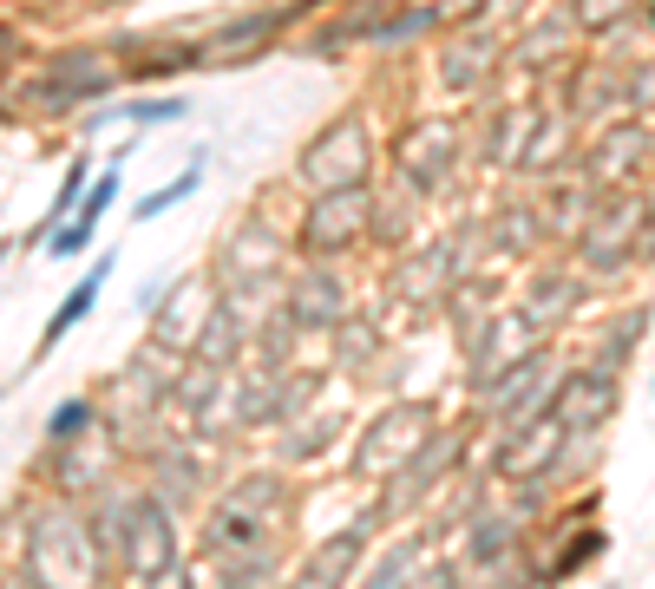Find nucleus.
<instances>
[{
    "label": "nucleus",
    "instance_id": "obj_1",
    "mask_svg": "<svg viewBox=\"0 0 655 589\" xmlns=\"http://www.w3.org/2000/svg\"><path fill=\"white\" fill-rule=\"evenodd\" d=\"M367 125L361 118H341L328 125L321 138H308L302 151V184L308 190H341V184H367Z\"/></svg>",
    "mask_w": 655,
    "mask_h": 589
},
{
    "label": "nucleus",
    "instance_id": "obj_2",
    "mask_svg": "<svg viewBox=\"0 0 655 589\" xmlns=\"http://www.w3.org/2000/svg\"><path fill=\"white\" fill-rule=\"evenodd\" d=\"M367 216H374V203H367V184L315 190V210H308V229H302V243H308L315 256H328V249L354 243V236L367 229Z\"/></svg>",
    "mask_w": 655,
    "mask_h": 589
},
{
    "label": "nucleus",
    "instance_id": "obj_3",
    "mask_svg": "<svg viewBox=\"0 0 655 589\" xmlns=\"http://www.w3.org/2000/svg\"><path fill=\"white\" fill-rule=\"evenodd\" d=\"M446 164H453V125L426 118V125H413V131L400 138V170H407L413 184H433Z\"/></svg>",
    "mask_w": 655,
    "mask_h": 589
},
{
    "label": "nucleus",
    "instance_id": "obj_4",
    "mask_svg": "<svg viewBox=\"0 0 655 589\" xmlns=\"http://www.w3.org/2000/svg\"><path fill=\"white\" fill-rule=\"evenodd\" d=\"M112 197H118V177H112V170H105V177H98V184H92V197H85V203H79V216H72V223H66V229H59V236H52V243H46V249H52V256H79V249H85V243H92V229H98V216H105V210H112Z\"/></svg>",
    "mask_w": 655,
    "mask_h": 589
},
{
    "label": "nucleus",
    "instance_id": "obj_5",
    "mask_svg": "<svg viewBox=\"0 0 655 589\" xmlns=\"http://www.w3.org/2000/svg\"><path fill=\"white\" fill-rule=\"evenodd\" d=\"M105 275H112V262H98V269H92V275H85V282L59 302V308H52V321H46V334H39V354H46V347H59V341L72 334V321H85V315H92V302H98Z\"/></svg>",
    "mask_w": 655,
    "mask_h": 589
},
{
    "label": "nucleus",
    "instance_id": "obj_6",
    "mask_svg": "<svg viewBox=\"0 0 655 589\" xmlns=\"http://www.w3.org/2000/svg\"><path fill=\"white\" fill-rule=\"evenodd\" d=\"M492 59H499V46H492L486 33H466V39H453V46L440 52V79H446V85H472Z\"/></svg>",
    "mask_w": 655,
    "mask_h": 589
},
{
    "label": "nucleus",
    "instance_id": "obj_7",
    "mask_svg": "<svg viewBox=\"0 0 655 589\" xmlns=\"http://www.w3.org/2000/svg\"><path fill=\"white\" fill-rule=\"evenodd\" d=\"M604 407H610V380H597V374H577V380L564 387V400H558V426H564V433H571V426H590Z\"/></svg>",
    "mask_w": 655,
    "mask_h": 589
},
{
    "label": "nucleus",
    "instance_id": "obj_8",
    "mask_svg": "<svg viewBox=\"0 0 655 589\" xmlns=\"http://www.w3.org/2000/svg\"><path fill=\"white\" fill-rule=\"evenodd\" d=\"M643 151H650V131H617V138H610V151H597V177H610V184H617V177H623Z\"/></svg>",
    "mask_w": 655,
    "mask_h": 589
},
{
    "label": "nucleus",
    "instance_id": "obj_9",
    "mask_svg": "<svg viewBox=\"0 0 655 589\" xmlns=\"http://www.w3.org/2000/svg\"><path fill=\"white\" fill-rule=\"evenodd\" d=\"M197 177H203V170H197V164H190V170H184V177H171V184H164V190H157V197H144V203H138V223H151V216H157V210H171V203H184V197H190V190H197Z\"/></svg>",
    "mask_w": 655,
    "mask_h": 589
},
{
    "label": "nucleus",
    "instance_id": "obj_10",
    "mask_svg": "<svg viewBox=\"0 0 655 589\" xmlns=\"http://www.w3.org/2000/svg\"><path fill=\"white\" fill-rule=\"evenodd\" d=\"M302 315H308V321H335V315H341V302H335V288H328L321 275L302 288Z\"/></svg>",
    "mask_w": 655,
    "mask_h": 589
},
{
    "label": "nucleus",
    "instance_id": "obj_11",
    "mask_svg": "<svg viewBox=\"0 0 655 589\" xmlns=\"http://www.w3.org/2000/svg\"><path fill=\"white\" fill-rule=\"evenodd\" d=\"M85 420H92V407H85V400H66V407L46 420V433H52V439H66V433H79Z\"/></svg>",
    "mask_w": 655,
    "mask_h": 589
},
{
    "label": "nucleus",
    "instance_id": "obj_12",
    "mask_svg": "<svg viewBox=\"0 0 655 589\" xmlns=\"http://www.w3.org/2000/svg\"><path fill=\"white\" fill-rule=\"evenodd\" d=\"M623 7H630V0H577V20H584V26H604V20H617Z\"/></svg>",
    "mask_w": 655,
    "mask_h": 589
},
{
    "label": "nucleus",
    "instance_id": "obj_13",
    "mask_svg": "<svg viewBox=\"0 0 655 589\" xmlns=\"http://www.w3.org/2000/svg\"><path fill=\"white\" fill-rule=\"evenodd\" d=\"M558 151H564V131H538L531 151H525V164H545V157H558Z\"/></svg>",
    "mask_w": 655,
    "mask_h": 589
},
{
    "label": "nucleus",
    "instance_id": "obj_14",
    "mask_svg": "<svg viewBox=\"0 0 655 589\" xmlns=\"http://www.w3.org/2000/svg\"><path fill=\"white\" fill-rule=\"evenodd\" d=\"M79 184H85V157H79V164L66 170V184H59V203H52V216H59V210H66V203L79 197Z\"/></svg>",
    "mask_w": 655,
    "mask_h": 589
},
{
    "label": "nucleus",
    "instance_id": "obj_15",
    "mask_svg": "<svg viewBox=\"0 0 655 589\" xmlns=\"http://www.w3.org/2000/svg\"><path fill=\"white\" fill-rule=\"evenodd\" d=\"M650 26H655V7H650Z\"/></svg>",
    "mask_w": 655,
    "mask_h": 589
}]
</instances>
